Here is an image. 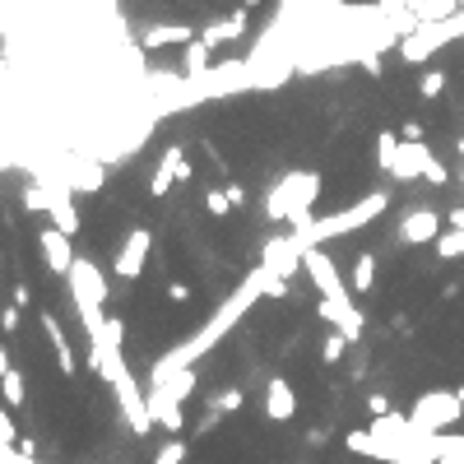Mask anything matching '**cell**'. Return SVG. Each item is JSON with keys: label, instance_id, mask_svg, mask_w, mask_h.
I'll return each instance as SVG.
<instances>
[{"label": "cell", "instance_id": "cell-1", "mask_svg": "<svg viewBox=\"0 0 464 464\" xmlns=\"http://www.w3.org/2000/svg\"><path fill=\"white\" fill-rule=\"evenodd\" d=\"M284 293H288V284H284L279 275H269L265 265H256L251 275L241 279V288H237V293L228 297V302H223V307H218V311H214V316L200 325L196 335H190L186 344H177L172 353H162V358L153 363V372H149V386H158V381H168V376H177V372H186V367H196V363L205 358V353L218 344V339L237 330V320L251 311V302H256V297H284Z\"/></svg>", "mask_w": 464, "mask_h": 464}, {"label": "cell", "instance_id": "cell-2", "mask_svg": "<svg viewBox=\"0 0 464 464\" xmlns=\"http://www.w3.org/2000/svg\"><path fill=\"white\" fill-rule=\"evenodd\" d=\"M89 363H93V372L107 381V386H112L117 408H121V418L130 423V432H135V436H149L158 423H153V414H149V395L140 390V381H135L130 367H126V353H121V348L89 344Z\"/></svg>", "mask_w": 464, "mask_h": 464}, {"label": "cell", "instance_id": "cell-3", "mask_svg": "<svg viewBox=\"0 0 464 464\" xmlns=\"http://www.w3.org/2000/svg\"><path fill=\"white\" fill-rule=\"evenodd\" d=\"M386 209H390V196H386V190H372L367 200L348 205V209H339V214H330V218H311L307 228H293V237H297V247H302V251H311V247H320V241H330V237L358 232L363 223H372V218H381Z\"/></svg>", "mask_w": 464, "mask_h": 464}, {"label": "cell", "instance_id": "cell-4", "mask_svg": "<svg viewBox=\"0 0 464 464\" xmlns=\"http://www.w3.org/2000/svg\"><path fill=\"white\" fill-rule=\"evenodd\" d=\"M316 196H320V172L297 168V172L279 177V186L265 196V214H269V218H288L293 228H307Z\"/></svg>", "mask_w": 464, "mask_h": 464}, {"label": "cell", "instance_id": "cell-5", "mask_svg": "<svg viewBox=\"0 0 464 464\" xmlns=\"http://www.w3.org/2000/svg\"><path fill=\"white\" fill-rule=\"evenodd\" d=\"M455 38H464V10H460L455 19H446V23H418V29L399 42V57H404L408 66H423L436 47H446V42H455Z\"/></svg>", "mask_w": 464, "mask_h": 464}, {"label": "cell", "instance_id": "cell-6", "mask_svg": "<svg viewBox=\"0 0 464 464\" xmlns=\"http://www.w3.org/2000/svg\"><path fill=\"white\" fill-rule=\"evenodd\" d=\"M408 418L418 423V432H446L464 418V404L455 390H423L414 399V408H408Z\"/></svg>", "mask_w": 464, "mask_h": 464}, {"label": "cell", "instance_id": "cell-7", "mask_svg": "<svg viewBox=\"0 0 464 464\" xmlns=\"http://www.w3.org/2000/svg\"><path fill=\"white\" fill-rule=\"evenodd\" d=\"M302 269H307V279L316 284V293L325 297V302H353V288L344 284V275L335 269V260L325 256L320 247H311V251H307Z\"/></svg>", "mask_w": 464, "mask_h": 464}, {"label": "cell", "instance_id": "cell-8", "mask_svg": "<svg viewBox=\"0 0 464 464\" xmlns=\"http://www.w3.org/2000/svg\"><path fill=\"white\" fill-rule=\"evenodd\" d=\"M190 158H186V149L181 144H172V149H162V158H158V168H153V177H149V196L153 200H162L172 190V181H190Z\"/></svg>", "mask_w": 464, "mask_h": 464}, {"label": "cell", "instance_id": "cell-9", "mask_svg": "<svg viewBox=\"0 0 464 464\" xmlns=\"http://www.w3.org/2000/svg\"><path fill=\"white\" fill-rule=\"evenodd\" d=\"M66 284H70V297H74V302H98V307L107 302V279H102V269H98L93 260H84V256L70 265Z\"/></svg>", "mask_w": 464, "mask_h": 464}, {"label": "cell", "instance_id": "cell-10", "mask_svg": "<svg viewBox=\"0 0 464 464\" xmlns=\"http://www.w3.org/2000/svg\"><path fill=\"white\" fill-rule=\"evenodd\" d=\"M149 247H153V232L149 228H135L126 241H121V251H117V279H140V269L149 260Z\"/></svg>", "mask_w": 464, "mask_h": 464}, {"label": "cell", "instance_id": "cell-11", "mask_svg": "<svg viewBox=\"0 0 464 464\" xmlns=\"http://www.w3.org/2000/svg\"><path fill=\"white\" fill-rule=\"evenodd\" d=\"M302 260H307V251L297 247L293 232H288V237H275V241H265V251H260V265L269 269V275H279V279H288Z\"/></svg>", "mask_w": 464, "mask_h": 464}, {"label": "cell", "instance_id": "cell-12", "mask_svg": "<svg viewBox=\"0 0 464 464\" xmlns=\"http://www.w3.org/2000/svg\"><path fill=\"white\" fill-rule=\"evenodd\" d=\"M436 237H442V218H436L432 209H414V214H404L399 218V241L404 247H436Z\"/></svg>", "mask_w": 464, "mask_h": 464}, {"label": "cell", "instance_id": "cell-13", "mask_svg": "<svg viewBox=\"0 0 464 464\" xmlns=\"http://www.w3.org/2000/svg\"><path fill=\"white\" fill-rule=\"evenodd\" d=\"M38 247H42L47 269H57V275H70V265L79 260L70 232H61V228H42V232H38Z\"/></svg>", "mask_w": 464, "mask_h": 464}, {"label": "cell", "instance_id": "cell-14", "mask_svg": "<svg viewBox=\"0 0 464 464\" xmlns=\"http://www.w3.org/2000/svg\"><path fill=\"white\" fill-rule=\"evenodd\" d=\"M320 316L335 325V335H344L348 344L353 339H363V330H367V320H363V311L353 307V302H325L320 297Z\"/></svg>", "mask_w": 464, "mask_h": 464}, {"label": "cell", "instance_id": "cell-15", "mask_svg": "<svg viewBox=\"0 0 464 464\" xmlns=\"http://www.w3.org/2000/svg\"><path fill=\"white\" fill-rule=\"evenodd\" d=\"M247 29H251V10L241 5V10L228 14V19H214L209 29H205V42H209V47H218V42H237V38H247Z\"/></svg>", "mask_w": 464, "mask_h": 464}, {"label": "cell", "instance_id": "cell-16", "mask_svg": "<svg viewBox=\"0 0 464 464\" xmlns=\"http://www.w3.org/2000/svg\"><path fill=\"white\" fill-rule=\"evenodd\" d=\"M265 414L269 418H275V423H288L293 414H297V395H293V386H288V381H269V386H265Z\"/></svg>", "mask_w": 464, "mask_h": 464}, {"label": "cell", "instance_id": "cell-17", "mask_svg": "<svg viewBox=\"0 0 464 464\" xmlns=\"http://www.w3.org/2000/svg\"><path fill=\"white\" fill-rule=\"evenodd\" d=\"M38 320H42V330H47V339H51V353H57L61 376H74V348H70V339H66V330H61V320L51 316V311H42Z\"/></svg>", "mask_w": 464, "mask_h": 464}, {"label": "cell", "instance_id": "cell-18", "mask_svg": "<svg viewBox=\"0 0 464 464\" xmlns=\"http://www.w3.org/2000/svg\"><path fill=\"white\" fill-rule=\"evenodd\" d=\"M149 414H153V423H158L162 432H181V427H186L181 404H177L168 390H153V386H149Z\"/></svg>", "mask_w": 464, "mask_h": 464}, {"label": "cell", "instance_id": "cell-19", "mask_svg": "<svg viewBox=\"0 0 464 464\" xmlns=\"http://www.w3.org/2000/svg\"><path fill=\"white\" fill-rule=\"evenodd\" d=\"M427 162H432V149H427L423 140H404V144H399V168H395V181H414V177H423Z\"/></svg>", "mask_w": 464, "mask_h": 464}, {"label": "cell", "instance_id": "cell-20", "mask_svg": "<svg viewBox=\"0 0 464 464\" xmlns=\"http://www.w3.org/2000/svg\"><path fill=\"white\" fill-rule=\"evenodd\" d=\"M196 42V29L190 23H153V29H144V47H190Z\"/></svg>", "mask_w": 464, "mask_h": 464}, {"label": "cell", "instance_id": "cell-21", "mask_svg": "<svg viewBox=\"0 0 464 464\" xmlns=\"http://www.w3.org/2000/svg\"><path fill=\"white\" fill-rule=\"evenodd\" d=\"M399 135H390V130H381V140H376V162H381V172L386 177H395V168H399Z\"/></svg>", "mask_w": 464, "mask_h": 464}, {"label": "cell", "instance_id": "cell-22", "mask_svg": "<svg viewBox=\"0 0 464 464\" xmlns=\"http://www.w3.org/2000/svg\"><path fill=\"white\" fill-rule=\"evenodd\" d=\"M209 57H214V47L200 38V42H190L186 47V79H205L209 74Z\"/></svg>", "mask_w": 464, "mask_h": 464}, {"label": "cell", "instance_id": "cell-23", "mask_svg": "<svg viewBox=\"0 0 464 464\" xmlns=\"http://www.w3.org/2000/svg\"><path fill=\"white\" fill-rule=\"evenodd\" d=\"M153 390H168V395L181 404V399H190V390H196V372L186 367V372H177V376H168V381H158Z\"/></svg>", "mask_w": 464, "mask_h": 464}, {"label": "cell", "instance_id": "cell-24", "mask_svg": "<svg viewBox=\"0 0 464 464\" xmlns=\"http://www.w3.org/2000/svg\"><path fill=\"white\" fill-rule=\"evenodd\" d=\"M460 14V0H427V5L418 10V23H446Z\"/></svg>", "mask_w": 464, "mask_h": 464}, {"label": "cell", "instance_id": "cell-25", "mask_svg": "<svg viewBox=\"0 0 464 464\" xmlns=\"http://www.w3.org/2000/svg\"><path fill=\"white\" fill-rule=\"evenodd\" d=\"M372 284H376V260L363 251V256H358V265H353V279H348V288H353V293H372Z\"/></svg>", "mask_w": 464, "mask_h": 464}, {"label": "cell", "instance_id": "cell-26", "mask_svg": "<svg viewBox=\"0 0 464 464\" xmlns=\"http://www.w3.org/2000/svg\"><path fill=\"white\" fill-rule=\"evenodd\" d=\"M436 256H442V260H460L464 256V228H446L442 237H436Z\"/></svg>", "mask_w": 464, "mask_h": 464}, {"label": "cell", "instance_id": "cell-27", "mask_svg": "<svg viewBox=\"0 0 464 464\" xmlns=\"http://www.w3.org/2000/svg\"><path fill=\"white\" fill-rule=\"evenodd\" d=\"M0 395H5L10 408H19L23 395H29V390H23V376H19V372H5V376H0Z\"/></svg>", "mask_w": 464, "mask_h": 464}, {"label": "cell", "instance_id": "cell-28", "mask_svg": "<svg viewBox=\"0 0 464 464\" xmlns=\"http://www.w3.org/2000/svg\"><path fill=\"white\" fill-rule=\"evenodd\" d=\"M121 339H126V325H121L117 316H107V325H102V335H98L93 344H102V348H121Z\"/></svg>", "mask_w": 464, "mask_h": 464}, {"label": "cell", "instance_id": "cell-29", "mask_svg": "<svg viewBox=\"0 0 464 464\" xmlns=\"http://www.w3.org/2000/svg\"><path fill=\"white\" fill-rule=\"evenodd\" d=\"M442 89H446V70H427L418 84V98H442Z\"/></svg>", "mask_w": 464, "mask_h": 464}, {"label": "cell", "instance_id": "cell-30", "mask_svg": "<svg viewBox=\"0 0 464 464\" xmlns=\"http://www.w3.org/2000/svg\"><path fill=\"white\" fill-rule=\"evenodd\" d=\"M153 464H186V442H177V436H172V442L153 455Z\"/></svg>", "mask_w": 464, "mask_h": 464}, {"label": "cell", "instance_id": "cell-31", "mask_svg": "<svg viewBox=\"0 0 464 464\" xmlns=\"http://www.w3.org/2000/svg\"><path fill=\"white\" fill-rule=\"evenodd\" d=\"M344 353H348V339H344V335H330V339H325V348H320V358H325V363H339Z\"/></svg>", "mask_w": 464, "mask_h": 464}, {"label": "cell", "instance_id": "cell-32", "mask_svg": "<svg viewBox=\"0 0 464 464\" xmlns=\"http://www.w3.org/2000/svg\"><path fill=\"white\" fill-rule=\"evenodd\" d=\"M241 399H247L241 390H223V395L214 399V414H237V408H241Z\"/></svg>", "mask_w": 464, "mask_h": 464}, {"label": "cell", "instance_id": "cell-33", "mask_svg": "<svg viewBox=\"0 0 464 464\" xmlns=\"http://www.w3.org/2000/svg\"><path fill=\"white\" fill-rule=\"evenodd\" d=\"M23 205H29V209H51V190L47 186H29V190H23Z\"/></svg>", "mask_w": 464, "mask_h": 464}, {"label": "cell", "instance_id": "cell-34", "mask_svg": "<svg viewBox=\"0 0 464 464\" xmlns=\"http://www.w3.org/2000/svg\"><path fill=\"white\" fill-rule=\"evenodd\" d=\"M0 464H38V455H23L19 446H10V442H0Z\"/></svg>", "mask_w": 464, "mask_h": 464}, {"label": "cell", "instance_id": "cell-35", "mask_svg": "<svg viewBox=\"0 0 464 464\" xmlns=\"http://www.w3.org/2000/svg\"><path fill=\"white\" fill-rule=\"evenodd\" d=\"M205 209H209V214H218V218H223V214L232 209V200H228V190H209V196H205Z\"/></svg>", "mask_w": 464, "mask_h": 464}, {"label": "cell", "instance_id": "cell-36", "mask_svg": "<svg viewBox=\"0 0 464 464\" xmlns=\"http://www.w3.org/2000/svg\"><path fill=\"white\" fill-rule=\"evenodd\" d=\"M0 442L19 446V432H14V418H10V408H0Z\"/></svg>", "mask_w": 464, "mask_h": 464}, {"label": "cell", "instance_id": "cell-37", "mask_svg": "<svg viewBox=\"0 0 464 464\" xmlns=\"http://www.w3.org/2000/svg\"><path fill=\"white\" fill-rule=\"evenodd\" d=\"M423 181H432V186H446V181H451V172H446V168H442V162H436V158H432V162H427V168H423Z\"/></svg>", "mask_w": 464, "mask_h": 464}, {"label": "cell", "instance_id": "cell-38", "mask_svg": "<svg viewBox=\"0 0 464 464\" xmlns=\"http://www.w3.org/2000/svg\"><path fill=\"white\" fill-rule=\"evenodd\" d=\"M0 330H5V335L19 330V307H5V311H0Z\"/></svg>", "mask_w": 464, "mask_h": 464}, {"label": "cell", "instance_id": "cell-39", "mask_svg": "<svg viewBox=\"0 0 464 464\" xmlns=\"http://www.w3.org/2000/svg\"><path fill=\"white\" fill-rule=\"evenodd\" d=\"M367 408H372V418H381V414H390V399L386 395H367Z\"/></svg>", "mask_w": 464, "mask_h": 464}, {"label": "cell", "instance_id": "cell-40", "mask_svg": "<svg viewBox=\"0 0 464 464\" xmlns=\"http://www.w3.org/2000/svg\"><path fill=\"white\" fill-rule=\"evenodd\" d=\"M399 140H423V121H404V135Z\"/></svg>", "mask_w": 464, "mask_h": 464}, {"label": "cell", "instance_id": "cell-41", "mask_svg": "<svg viewBox=\"0 0 464 464\" xmlns=\"http://www.w3.org/2000/svg\"><path fill=\"white\" fill-rule=\"evenodd\" d=\"M14 307H29V284H14Z\"/></svg>", "mask_w": 464, "mask_h": 464}, {"label": "cell", "instance_id": "cell-42", "mask_svg": "<svg viewBox=\"0 0 464 464\" xmlns=\"http://www.w3.org/2000/svg\"><path fill=\"white\" fill-rule=\"evenodd\" d=\"M168 297H172V302H186L190 288H186V284H172V288H168Z\"/></svg>", "mask_w": 464, "mask_h": 464}, {"label": "cell", "instance_id": "cell-43", "mask_svg": "<svg viewBox=\"0 0 464 464\" xmlns=\"http://www.w3.org/2000/svg\"><path fill=\"white\" fill-rule=\"evenodd\" d=\"M5 372H14V363H10V348L0 344V376H5Z\"/></svg>", "mask_w": 464, "mask_h": 464}, {"label": "cell", "instance_id": "cell-44", "mask_svg": "<svg viewBox=\"0 0 464 464\" xmlns=\"http://www.w3.org/2000/svg\"><path fill=\"white\" fill-rule=\"evenodd\" d=\"M451 228H464V209H455V214H451Z\"/></svg>", "mask_w": 464, "mask_h": 464}, {"label": "cell", "instance_id": "cell-45", "mask_svg": "<svg viewBox=\"0 0 464 464\" xmlns=\"http://www.w3.org/2000/svg\"><path fill=\"white\" fill-rule=\"evenodd\" d=\"M404 5H408V10H414V14H418V10L427 5V0H404Z\"/></svg>", "mask_w": 464, "mask_h": 464}, {"label": "cell", "instance_id": "cell-46", "mask_svg": "<svg viewBox=\"0 0 464 464\" xmlns=\"http://www.w3.org/2000/svg\"><path fill=\"white\" fill-rule=\"evenodd\" d=\"M442 464H464V451H455L451 460H442Z\"/></svg>", "mask_w": 464, "mask_h": 464}, {"label": "cell", "instance_id": "cell-47", "mask_svg": "<svg viewBox=\"0 0 464 464\" xmlns=\"http://www.w3.org/2000/svg\"><path fill=\"white\" fill-rule=\"evenodd\" d=\"M455 149H460V158H464V135H460V144H455Z\"/></svg>", "mask_w": 464, "mask_h": 464}, {"label": "cell", "instance_id": "cell-48", "mask_svg": "<svg viewBox=\"0 0 464 464\" xmlns=\"http://www.w3.org/2000/svg\"><path fill=\"white\" fill-rule=\"evenodd\" d=\"M455 395H460V404H464V386H460V390H455Z\"/></svg>", "mask_w": 464, "mask_h": 464}, {"label": "cell", "instance_id": "cell-49", "mask_svg": "<svg viewBox=\"0 0 464 464\" xmlns=\"http://www.w3.org/2000/svg\"><path fill=\"white\" fill-rule=\"evenodd\" d=\"M251 5H260V0H247V10H251Z\"/></svg>", "mask_w": 464, "mask_h": 464}, {"label": "cell", "instance_id": "cell-50", "mask_svg": "<svg viewBox=\"0 0 464 464\" xmlns=\"http://www.w3.org/2000/svg\"><path fill=\"white\" fill-rule=\"evenodd\" d=\"M460 181H464V168H460Z\"/></svg>", "mask_w": 464, "mask_h": 464}]
</instances>
